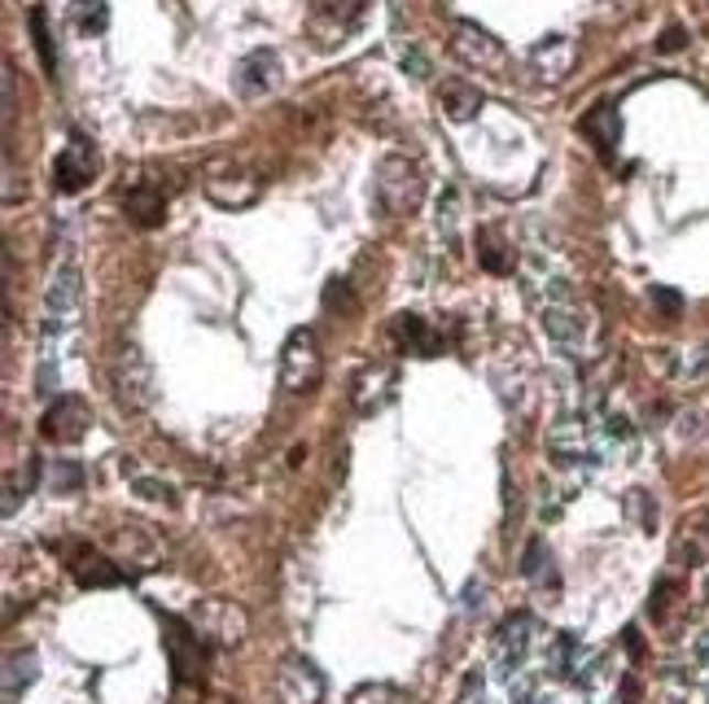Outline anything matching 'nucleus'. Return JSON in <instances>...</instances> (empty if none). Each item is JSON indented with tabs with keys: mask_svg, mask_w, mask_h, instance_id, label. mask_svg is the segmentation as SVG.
<instances>
[{
	"mask_svg": "<svg viewBox=\"0 0 709 704\" xmlns=\"http://www.w3.org/2000/svg\"><path fill=\"white\" fill-rule=\"evenodd\" d=\"M372 193H377V206L385 210V215H412V210H421V201H425V172H421V163L416 158H407V154H385L381 163H377V179H372Z\"/></svg>",
	"mask_w": 709,
	"mask_h": 704,
	"instance_id": "f257e3e1",
	"label": "nucleus"
},
{
	"mask_svg": "<svg viewBox=\"0 0 709 704\" xmlns=\"http://www.w3.org/2000/svg\"><path fill=\"white\" fill-rule=\"evenodd\" d=\"M325 376V354H320V338L312 329H294L281 346V385L294 394L316 389Z\"/></svg>",
	"mask_w": 709,
	"mask_h": 704,
	"instance_id": "f03ea898",
	"label": "nucleus"
},
{
	"mask_svg": "<svg viewBox=\"0 0 709 704\" xmlns=\"http://www.w3.org/2000/svg\"><path fill=\"white\" fill-rule=\"evenodd\" d=\"M451 53H456L465 66L487 70V75H504V70H509V48H504L487 26H478V22H469V18L451 26Z\"/></svg>",
	"mask_w": 709,
	"mask_h": 704,
	"instance_id": "7ed1b4c3",
	"label": "nucleus"
},
{
	"mask_svg": "<svg viewBox=\"0 0 709 704\" xmlns=\"http://www.w3.org/2000/svg\"><path fill=\"white\" fill-rule=\"evenodd\" d=\"M110 376H114V394H119L123 407H145V403L154 398V372H150L145 354L137 351L132 342L114 351Z\"/></svg>",
	"mask_w": 709,
	"mask_h": 704,
	"instance_id": "20e7f679",
	"label": "nucleus"
},
{
	"mask_svg": "<svg viewBox=\"0 0 709 704\" xmlns=\"http://www.w3.org/2000/svg\"><path fill=\"white\" fill-rule=\"evenodd\" d=\"M79 298H84V276H79L75 263H62L53 272V280H48V298H44V311H48L44 342H53V333H62L70 324V316L79 311Z\"/></svg>",
	"mask_w": 709,
	"mask_h": 704,
	"instance_id": "39448f33",
	"label": "nucleus"
},
{
	"mask_svg": "<svg viewBox=\"0 0 709 704\" xmlns=\"http://www.w3.org/2000/svg\"><path fill=\"white\" fill-rule=\"evenodd\" d=\"M201 193H206L219 210H246V206L259 201L263 179L254 176V172H246V167H215L210 176L201 179Z\"/></svg>",
	"mask_w": 709,
	"mask_h": 704,
	"instance_id": "423d86ee",
	"label": "nucleus"
},
{
	"mask_svg": "<svg viewBox=\"0 0 709 704\" xmlns=\"http://www.w3.org/2000/svg\"><path fill=\"white\" fill-rule=\"evenodd\" d=\"M276 701L281 704H320L325 701V674H320L307 657L290 652V657L281 661V670H276Z\"/></svg>",
	"mask_w": 709,
	"mask_h": 704,
	"instance_id": "0eeeda50",
	"label": "nucleus"
},
{
	"mask_svg": "<svg viewBox=\"0 0 709 704\" xmlns=\"http://www.w3.org/2000/svg\"><path fill=\"white\" fill-rule=\"evenodd\" d=\"M232 88H237V97H246V101H259V97L276 92V88H281V57H276V48H254V53H246V57L237 62V70H232Z\"/></svg>",
	"mask_w": 709,
	"mask_h": 704,
	"instance_id": "6e6552de",
	"label": "nucleus"
},
{
	"mask_svg": "<svg viewBox=\"0 0 709 704\" xmlns=\"http://www.w3.org/2000/svg\"><path fill=\"white\" fill-rule=\"evenodd\" d=\"M88 425H92V407H88L79 394H62V398L44 411L40 433H44L48 442H57V447H70V442H79V438L88 433Z\"/></svg>",
	"mask_w": 709,
	"mask_h": 704,
	"instance_id": "1a4fd4ad",
	"label": "nucleus"
},
{
	"mask_svg": "<svg viewBox=\"0 0 709 704\" xmlns=\"http://www.w3.org/2000/svg\"><path fill=\"white\" fill-rule=\"evenodd\" d=\"M547 455L556 469H578V464H591L596 451L587 442V416H560L552 429H547Z\"/></svg>",
	"mask_w": 709,
	"mask_h": 704,
	"instance_id": "9d476101",
	"label": "nucleus"
},
{
	"mask_svg": "<svg viewBox=\"0 0 709 704\" xmlns=\"http://www.w3.org/2000/svg\"><path fill=\"white\" fill-rule=\"evenodd\" d=\"M193 630L219 648H237L246 639V613L232 600H206L193 617Z\"/></svg>",
	"mask_w": 709,
	"mask_h": 704,
	"instance_id": "9b49d317",
	"label": "nucleus"
},
{
	"mask_svg": "<svg viewBox=\"0 0 709 704\" xmlns=\"http://www.w3.org/2000/svg\"><path fill=\"white\" fill-rule=\"evenodd\" d=\"M531 648H534V622L526 613L509 617L500 626V635H495V666H500V674L517 679L526 670V661H531Z\"/></svg>",
	"mask_w": 709,
	"mask_h": 704,
	"instance_id": "f8f14e48",
	"label": "nucleus"
},
{
	"mask_svg": "<svg viewBox=\"0 0 709 704\" xmlns=\"http://www.w3.org/2000/svg\"><path fill=\"white\" fill-rule=\"evenodd\" d=\"M163 648L172 661L176 683H197V666H201V635L193 626H184L179 617H163Z\"/></svg>",
	"mask_w": 709,
	"mask_h": 704,
	"instance_id": "ddd939ff",
	"label": "nucleus"
},
{
	"mask_svg": "<svg viewBox=\"0 0 709 704\" xmlns=\"http://www.w3.org/2000/svg\"><path fill=\"white\" fill-rule=\"evenodd\" d=\"M92 176H97V150H92V141L70 136V145L53 163V188L57 193H79Z\"/></svg>",
	"mask_w": 709,
	"mask_h": 704,
	"instance_id": "4468645a",
	"label": "nucleus"
},
{
	"mask_svg": "<svg viewBox=\"0 0 709 704\" xmlns=\"http://www.w3.org/2000/svg\"><path fill=\"white\" fill-rule=\"evenodd\" d=\"M538 324H543V333H547L556 346H569V351L582 346V342H587V329H591L578 302H543Z\"/></svg>",
	"mask_w": 709,
	"mask_h": 704,
	"instance_id": "2eb2a0df",
	"label": "nucleus"
},
{
	"mask_svg": "<svg viewBox=\"0 0 709 704\" xmlns=\"http://www.w3.org/2000/svg\"><path fill=\"white\" fill-rule=\"evenodd\" d=\"M399 389V372L390 363H368L354 381V407L368 416V411H381Z\"/></svg>",
	"mask_w": 709,
	"mask_h": 704,
	"instance_id": "dca6fc26",
	"label": "nucleus"
},
{
	"mask_svg": "<svg viewBox=\"0 0 709 704\" xmlns=\"http://www.w3.org/2000/svg\"><path fill=\"white\" fill-rule=\"evenodd\" d=\"M487 106V97H482V88L478 84H469V79H447L443 88H438V110L451 119V123H469V119H478V110Z\"/></svg>",
	"mask_w": 709,
	"mask_h": 704,
	"instance_id": "f3484780",
	"label": "nucleus"
},
{
	"mask_svg": "<svg viewBox=\"0 0 709 704\" xmlns=\"http://www.w3.org/2000/svg\"><path fill=\"white\" fill-rule=\"evenodd\" d=\"M670 556H675V564H688V569L706 564L709 560V513H697V517H688V521L679 526Z\"/></svg>",
	"mask_w": 709,
	"mask_h": 704,
	"instance_id": "a211bd4d",
	"label": "nucleus"
},
{
	"mask_svg": "<svg viewBox=\"0 0 709 704\" xmlns=\"http://www.w3.org/2000/svg\"><path fill=\"white\" fill-rule=\"evenodd\" d=\"M123 206H128L132 223H141V228H159V223L167 219V193H163L159 184H150V179L132 184L128 197H123Z\"/></svg>",
	"mask_w": 709,
	"mask_h": 704,
	"instance_id": "6ab92c4d",
	"label": "nucleus"
},
{
	"mask_svg": "<svg viewBox=\"0 0 709 704\" xmlns=\"http://www.w3.org/2000/svg\"><path fill=\"white\" fill-rule=\"evenodd\" d=\"M70 573H75L79 586H119V582H123L119 564H110V560H106L101 551H92V547H79V551L70 556Z\"/></svg>",
	"mask_w": 709,
	"mask_h": 704,
	"instance_id": "aec40b11",
	"label": "nucleus"
},
{
	"mask_svg": "<svg viewBox=\"0 0 709 704\" xmlns=\"http://www.w3.org/2000/svg\"><path fill=\"white\" fill-rule=\"evenodd\" d=\"M394 342L403 346V354H421V359H434L443 351V338L421 316H394Z\"/></svg>",
	"mask_w": 709,
	"mask_h": 704,
	"instance_id": "412c9836",
	"label": "nucleus"
},
{
	"mask_svg": "<svg viewBox=\"0 0 709 704\" xmlns=\"http://www.w3.org/2000/svg\"><path fill=\"white\" fill-rule=\"evenodd\" d=\"M35 679H40L35 652H9V657H4V704L22 701V696L31 692Z\"/></svg>",
	"mask_w": 709,
	"mask_h": 704,
	"instance_id": "4be33fe9",
	"label": "nucleus"
},
{
	"mask_svg": "<svg viewBox=\"0 0 709 704\" xmlns=\"http://www.w3.org/2000/svg\"><path fill=\"white\" fill-rule=\"evenodd\" d=\"M531 62L543 70V79H560V75H569V66H574V44H569L565 35H547V40L531 53Z\"/></svg>",
	"mask_w": 709,
	"mask_h": 704,
	"instance_id": "5701e85b",
	"label": "nucleus"
},
{
	"mask_svg": "<svg viewBox=\"0 0 709 704\" xmlns=\"http://www.w3.org/2000/svg\"><path fill=\"white\" fill-rule=\"evenodd\" d=\"M582 132L596 141V150H600V154H609V150L618 145V136H622V119H618V110H613V106H596V110L582 119Z\"/></svg>",
	"mask_w": 709,
	"mask_h": 704,
	"instance_id": "b1692460",
	"label": "nucleus"
},
{
	"mask_svg": "<svg viewBox=\"0 0 709 704\" xmlns=\"http://www.w3.org/2000/svg\"><path fill=\"white\" fill-rule=\"evenodd\" d=\"M70 22L84 35H101L110 26V4L106 0H70Z\"/></svg>",
	"mask_w": 709,
	"mask_h": 704,
	"instance_id": "393cba45",
	"label": "nucleus"
},
{
	"mask_svg": "<svg viewBox=\"0 0 709 704\" xmlns=\"http://www.w3.org/2000/svg\"><path fill=\"white\" fill-rule=\"evenodd\" d=\"M44 486L53 495H79L84 491V469L75 460H53L48 473H44Z\"/></svg>",
	"mask_w": 709,
	"mask_h": 704,
	"instance_id": "a878e982",
	"label": "nucleus"
},
{
	"mask_svg": "<svg viewBox=\"0 0 709 704\" xmlns=\"http://www.w3.org/2000/svg\"><path fill=\"white\" fill-rule=\"evenodd\" d=\"M478 263H482L487 272H495V276L513 272V254L504 250V241H500L495 232H478Z\"/></svg>",
	"mask_w": 709,
	"mask_h": 704,
	"instance_id": "bb28decb",
	"label": "nucleus"
},
{
	"mask_svg": "<svg viewBox=\"0 0 709 704\" xmlns=\"http://www.w3.org/2000/svg\"><path fill=\"white\" fill-rule=\"evenodd\" d=\"M622 504H626V517L635 521L640 534H653V529H657V499H653L648 491H626Z\"/></svg>",
	"mask_w": 709,
	"mask_h": 704,
	"instance_id": "cd10ccee",
	"label": "nucleus"
},
{
	"mask_svg": "<svg viewBox=\"0 0 709 704\" xmlns=\"http://www.w3.org/2000/svg\"><path fill=\"white\" fill-rule=\"evenodd\" d=\"M325 311H334V316H342V320H351V316H359V298H354L351 280L334 276V280L325 285Z\"/></svg>",
	"mask_w": 709,
	"mask_h": 704,
	"instance_id": "c85d7f7f",
	"label": "nucleus"
},
{
	"mask_svg": "<svg viewBox=\"0 0 709 704\" xmlns=\"http://www.w3.org/2000/svg\"><path fill=\"white\" fill-rule=\"evenodd\" d=\"M31 35H35L40 66H44L48 75H57V53H53V35H48V13H44V9H31Z\"/></svg>",
	"mask_w": 709,
	"mask_h": 704,
	"instance_id": "c756f323",
	"label": "nucleus"
},
{
	"mask_svg": "<svg viewBox=\"0 0 709 704\" xmlns=\"http://www.w3.org/2000/svg\"><path fill=\"white\" fill-rule=\"evenodd\" d=\"M675 600H679V582H675V578H662V582L653 586V600H648V617H653V622H670V608H675Z\"/></svg>",
	"mask_w": 709,
	"mask_h": 704,
	"instance_id": "7c9ffc66",
	"label": "nucleus"
},
{
	"mask_svg": "<svg viewBox=\"0 0 709 704\" xmlns=\"http://www.w3.org/2000/svg\"><path fill=\"white\" fill-rule=\"evenodd\" d=\"M675 376H679L684 385H706L709 381V351L684 354V359L675 363Z\"/></svg>",
	"mask_w": 709,
	"mask_h": 704,
	"instance_id": "2f4dec72",
	"label": "nucleus"
},
{
	"mask_svg": "<svg viewBox=\"0 0 709 704\" xmlns=\"http://www.w3.org/2000/svg\"><path fill=\"white\" fill-rule=\"evenodd\" d=\"M679 429V438L684 442H697V438H706L709 433V407H688V411H679V420H675Z\"/></svg>",
	"mask_w": 709,
	"mask_h": 704,
	"instance_id": "473e14b6",
	"label": "nucleus"
},
{
	"mask_svg": "<svg viewBox=\"0 0 709 704\" xmlns=\"http://www.w3.org/2000/svg\"><path fill=\"white\" fill-rule=\"evenodd\" d=\"M604 438L618 447V451H635V425L626 420V416H604Z\"/></svg>",
	"mask_w": 709,
	"mask_h": 704,
	"instance_id": "72a5a7b5",
	"label": "nucleus"
},
{
	"mask_svg": "<svg viewBox=\"0 0 709 704\" xmlns=\"http://www.w3.org/2000/svg\"><path fill=\"white\" fill-rule=\"evenodd\" d=\"M132 491L145 499V504H176V491L167 486V482H159V477H132Z\"/></svg>",
	"mask_w": 709,
	"mask_h": 704,
	"instance_id": "f704fd0d",
	"label": "nucleus"
},
{
	"mask_svg": "<svg viewBox=\"0 0 709 704\" xmlns=\"http://www.w3.org/2000/svg\"><path fill=\"white\" fill-rule=\"evenodd\" d=\"M119 542H123V551H132L137 560H150V556H154V538L145 534V526H123Z\"/></svg>",
	"mask_w": 709,
	"mask_h": 704,
	"instance_id": "c9c22d12",
	"label": "nucleus"
},
{
	"mask_svg": "<svg viewBox=\"0 0 709 704\" xmlns=\"http://www.w3.org/2000/svg\"><path fill=\"white\" fill-rule=\"evenodd\" d=\"M509 701L513 704H538L543 696H538V679L534 674H517L513 683H509Z\"/></svg>",
	"mask_w": 709,
	"mask_h": 704,
	"instance_id": "e433bc0d",
	"label": "nucleus"
},
{
	"mask_svg": "<svg viewBox=\"0 0 709 704\" xmlns=\"http://www.w3.org/2000/svg\"><path fill=\"white\" fill-rule=\"evenodd\" d=\"M399 62H403V70H407L412 79H429V75H434V66H429V57H425V53H421L416 44H407Z\"/></svg>",
	"mask_w": 709,
	"mask_h": 704,
	"instance_id": "4c0bfd02",
	"label": "nucleus"
},
{
	"mask_svg": "<svg viewBox=\"0 0 709 704\" xmlns=\"http://www.w3.org/2000/svg\"><path fill=\"white\" fill-rule=\"evenodd\" d=\"M543 564H552V556H547L543 538H534L531 547H526V556H522V573L526 578H543Z\"/></svg>",
	"mask_w": 709,
	"mask_h": 704,
	"instance_id": "58836bf2",
	"label": "nucleus"
},
{
	"mask_svg": "<svg viewBox=\"0 0 709 704\" xmlns=\"http://www.w3.org/2000/svg\"><path fill=\"white\" fill-rule=\"evenodd\" d=\"M351 704H403V696L394 688H363V692H354Z\"/></svg>",
	"mask_w": 709,
	"mask_h": 704,
	"instance_id": "ea45409f",
	"label": "nucleus"
},
{
	"mask_svg": "<svg viewBox=\"0 0 709 704\" xmlns=\"http://www.w3.org/2000/svg\"><path fill=\"white\" fill-rule=\"evenodd\" d=\"M653 302H657V307H662L670 320H679V311H684V298H679L675 289H662V285L653 289Z\"/></svg>",
	"mask_w": 709,
	"mask_h": 704,
	"instance_id": "a19ab883",
	"label": "nucleus"
},
{
	"mask_svg": "<svg viewBox=\"0 0 709 704\" xmlns=\"http://www.w3.org/2000/svg\"><path fill=\"white\" fill-rule=\"evenodd\" d=\"M456 704H482V674H478V670L465 679V688H460Z\"/></svg>",
	"mask_w": 709,
	"mask_h": 704,
	"instance_id": "79ce46f5",
	"label": "nucleus"
},
{
	"mask_svg": "<svg viewBox=\"0 0 709 704\" xmlns=\"http://www.w3.org/2000/svg\"><path fill=\"white\" fill-rule=\"evenodd\" d=\"M622 648H626L635 661L644 657V644H640V630H635V626H631V630H622Z\"/></svg>",
	"mask_w": 709,
	"mask_h": 704,
	"instance_id": "37998d69",
	"label": "nucleus"
},
{
	"mask_svg": "<svg viewBox=\"0 0 709 704\" xmlns=\"http://www.w3.org/2000/svg\"><path fill=\"white\" fill-rule=\"evenodd\" d=\"M657 48H662V53H675V48H684V31H679V26H670V31L662 35V44H657Z\"/></svg>",
	"mask_w": 709,
	"mask_h": 704,
	"instance_id": "c03bdc74",
	"label": "nucleus"
},
{
	"mask_svg": "<svg viewBox=\"0 0 709 704\" xmlns=\"http://www.w3.org/2000/svg\"><path fill=\"white\" fill-rule=\"evenodd\" d=\"M622 701L626 704L640 701V683H635V679H626V683H622Z\"/></svg>",
	"mask_w": 709,
	"mask_h": 704,
	"instance_id": "a18cd8bd",
	"label": "nucleus"
},
{
	"mask_svg": "<svg viewBox=\"0 0 709 704\" xmlns=\"http://www.w3.org/2000/svg\"><path fill=\"white\" fill-rule=\"evenodd\" d=\"M706 701H709V696H706Z\"/></svg>",
	"mask_w": 709,
	"mask_h": 704,
	"instance_id": "49530a36",
	"label": "nucleus"
}]
</instances>
